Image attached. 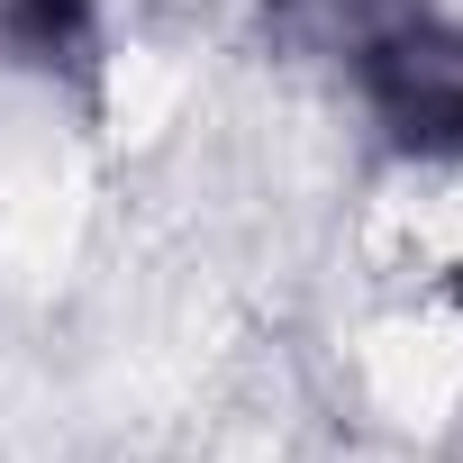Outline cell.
Listing matches in <instances>:
<instances>
[{"label":"cell","instance_id":"obj_1","mask_svg":"<svg viewBox=\"0 0 463 463\" xmlns=\"http://www.w3.org/2000/svg\"><path fill=\"white\" fill-rule=\"evenodd\" d=\"M354 64L409 146H463V37L400 19V28H373L354 46Z\"/></svg>","mask_w":463,"mask_h":463},{"label":"cell","instance_id":"obj_2","mask_svg":"<svg viewBox=\"0 0 463 463\" xmlns=\"http://www.w3.org/2000/svg\"><path fill=\"white\" fill-rule=\"evenodd\" d=\"M0 37L28 64H64V55L91 46V0H10V10H0Z\"/></svg>","mask_w":463,"mask_h":463}]
</instances>
